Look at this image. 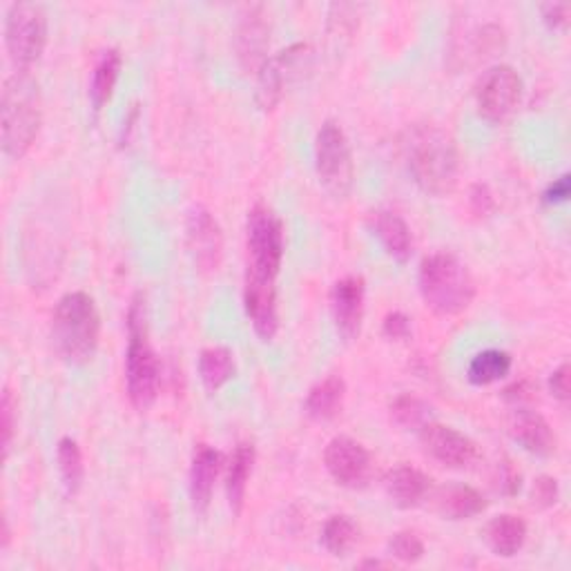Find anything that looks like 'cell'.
Instances as JSON below:
<instances>
[{
  "label": "cell",
  "instance_id": "e575fe53",
  "mask_svg": "<svg viewBox=\"0 0 571 571\" xmlns=\"http://www.w3.org/2000/svg\"><path fill=\"white\" fill-rule=\"evenodd\" d=\"M495 487L504 495H518L523 487V478L516 471L512 462H500L498 465V476H495Z\"/></svg>",
  "mask_w": 571,
  "mask_h": 571
},
{
  "label": "cell",
  "instance_id": "4316f807",
  "mask_svg": "<svg viewBox=\"0 0 571 571\" xmlns=\"http://www.w3.org/2000/svg\"><path fill=\"white\" fill-rule=\"evenodd\" d=\"M121 68H123V58H121L118 49H107L101 54L96 68H94V75H92V85H90V99H92V105L96 112H101L110 103L118 75H121Z\"/></svg>",
  "mask_w": 571,
  "mask_h": 571
},
{
  "label": "cell",
  "instance_id": "277c9868",
  "mask_svg": "<svg viewBox=\"0 0 571 571\" xmlns=\"http://www.w3.org/2000/svg\"><path fill=\"white\" fill-rule=\"evenodd\" d=\"M3 114V150L10 159H23L38 139L43 125L41 88L30 72L12 75L0 101Z\"/></svg>",
  "mask_w": 571,
  "mask_h": 571
},
{
  "label": "cell",
  "instance_id": "9a60e30c",
  "mask_svg": "<svg viewBox=\"0 0 571 571\" xmlns=\"http://www.w3.org/2000/svg\"><path fill=\"white\" fill-rule=\"evenodd\" d=\"M364 279L357 275L340 279L331 290V310L338 333L344 342H353L362 333L364 322Z\"/></svg>",
  "mask_w": 571,
  "mask_h": 571
},
{
  "label": "cell",
  "instance_id": "5bb4252c",
  "mask_svg": "<svg viewBox=\"0 0 571 571\" xmlns=\"http://www.w3.org/2000/svg\"><path fill=\"white\" fill-rule=\"evenodd\" d=\"M187 248L204 273H215L224 255V235L217 219L206 208H195L187 217Z\"/></svg>",
  "mask_w": 571,
  "mask_h": 571
},
{
  "label": "cell",
  "instance_id": "8d00e7d4",
  "mask_svg": "<svg viewBox=\"0 0 571 571\" xmlns=\"http://www.w3.org/2000/svg\"><path fill=\"white\" fill-rule=\"evenodd\" d=\"M569 195H571V179H569V174H562V176L553 179V181L545 187L543 202H545L547 206H558V204H564V202L569 199Z\"/></svg>",
  "mask_w": 571,
  "mask_h": 571
},
{
  "label": "cell",
  "instance_id": "7a4b0ae2",
  "mask_svg": "<svg viewBox=\"0 0 571 571\" xmlns=\"http://www.w3.org/2000/svg\"><path fill=\"white\" fill-rule=\"evenodd\" d=\"M49 338L62 362L72 366L88 364L101 338V315L94 299L81 290L60 297L52 315Z\"/></svg>",
  "mask_w": 571,
  "mask_h": 571
},
{
  "label": "cell",
  "instance_id": "5b68a950",
  "mask_svg": "<svg viewBox=\"0 0 571 571\" xmlns=\"http://www.w3.org/2000/svg\"><path fill=\"white\" fill-rule=\"evenodd\" d=\"M420 295L435 315L452 317L467 310L476 297L469 269L452 252H435L420 264Z\"/></svg>",
  "mask_w": 571,
  "mask_h": 571
},
{
  "label": "cell",
  "instance_id": "f1b7e54d",
  "mask_svg": "<svg viewBox=\"0 0 571 571\" xmlns=\"http://www.w3.org/2000/svg\"><path fill=\"white\" fill-rule=\"evenodd\" d=\"M389 413H391V422L402 426L404 431H422L429 422H433V413H431V407L411 396V393H404L400 398H396L389 407Z\"/></svg>",
  "mask_w": 571,
  "mask_h": 571
},
{
  "label": "cell",
  "instance_id": "1f68e13d",
  "mask_svg": "<svg viewBox=\"0 0 571 571\" xmlns=\"http://www.w3.org/2000/svg\"><path fill=\"white\" fill-rule=\"evenodd\" d=\"M424 543L415 532H398L389 540V553L402 562H418L424 556Z\"/></svg>",
  "mask_w": 571,
  "mask_h": 571
},
{
  "label": "cell",
  "instance_id": "d6a6232c",
  "mask_svg": "<svg viewBox=\"0 0 571 571\" xmlns=\"http://www.w3.org/2000/svg\"><path fill=\"white\" fill-rule=\"evenodd\" d=\"M16 411H19V402L14 398V391L10 387L3 389V402H0V418H3V460L10 458L12 452V442L16 435Z\"/></svg>",
  "mask_w": 571,
  "mask_h": 571
},
{
  "label": "cell",
  "instance_id": "4dcf8cb0",
  "mask_svg": "<svg viewBox=\"0 0 571 571\" xmlns=\"http://www.w3.org/2000/svg\"><path fill=\"white\" fill-rule=\"evenodd\" d=\"M465 54V66L467 62H480L484 58L495 56L504 47V32L498 25H482L471 30Z\"/></svg>",
  "mask_w": 571,
  "mask_h": 571
},
{
  "label": "cell",
  "instance_id": "484cf974",
  "mask_svg": "<svg viewBox=\"0 0 571 571\" xmlns=\"http://www.w3.org/2000/svg\"><path fill=\"white\" fill-rule=\"evenodd\" d=\"M235 355L226 346H208L199 355V377L210 393H217L235 377Z\"/></svg>",
  "mask_w": 571,
  "mask_h": 571
},
{
  "label": "cell",
  "instance_id": "3957f363",
  "mask_svg": "<svg viewBox=\"0 0 571 571\" xmlns=\"http://www.w3.org/2000/svg\"><path fill=\"white\" fill-rule=\"evenodd\" d=\"M125 382L137 411H148L161 391V364L148 340L146 297L137 293L128 308V353H125Z\"/></svg>",
  "mask_w": 571,
  "mask_h": 571
},
{
  "label": "cell",
  "instance_id": "52a82bcc",
  "mask_svg": "<svg viewBox=\"0 0 571 571\" xmlns=\"http://www.w3.org/2000/svg\"><path fill=\"white\" fill-rule=\"evenodd\" d=\"M245 248H248L245 273L277 279L284 262L286 239H284V221L269 206L260 204L248 213Z\"/></svg>",
  "mask_w": 571,
  "mask_h": 571
},
{
  "label": "cell",
  "instance_id": "2e32d148",
  "mask_svg": "<svg viewBox=\"0 0 571 571\" xmlns=\"http://www.w3.org/2000/svg\"><path fill=\"white\" fill-rule=\"evenodd\" d=\"M221 467L224 456L217 449L208 447V444H197L193 462H190V500H193V510L197 514L208 512Z\"/></svg>",
  "mask_w": 571,
  "mask_h": 571
},
{
  "label": "cell",
  "instance_id": "30bf717a",
  "mask_svg": "<svg viewBox=\"0 0 571 571\" xmlns=\"http://www.w3.org/2000/svg\"><path fill=\"white\" fill-rule=\"evenodd\" d=\"M308 60L310 47L297 43L264 62V68L258 75V105L264 112H273L279 105L288 81L308 66Z\"/></svg>",
  "mask_w": 571,
  "mask_h": 571
},
{
  "label": "cell",
  "instance_id": "7c38bea8",
  "mask_svg": "<svg viewBox=\"0 0 571 571\" xmlns=\"http://www.w3.org/2000/svg\"><path fill=\"white\" fill-rule=\"evenodd\" d=\"M277 279L245 273L243 284V308L248 320L262 342H273L279 331L277 310Z\"/></svg>",
  "mask_w": 571,
  "mask_h": 571
},
{
  "label": "cell",
  "instance_id": "836d02e7",
  "mask_svg": "<svg viewBox=\"0 0 571 571\" xmlns=\"http://www.w3.org/2000/svg\"><path fill=\"white\" fill-rule=\"evenodd\" d=\"M560 498V487L558 480L551 476H538L532 484V502L540 510H549Z\"/></svg>",
  "mask_w": 571,
  "mask_h": 571
},
{
  "label": "cell",
  "instance_id": "4fadbf2b",
  "mask_svg": "<svg viewBox=\"0 0 571 571\" xmlns=\"http://www.w3.org/2000/svg\"><path fill=\"white\" fill-rule=\"evenodd\" d=\"M420 439H422L424 452L444 467L465 469L480 458L478 444L469 435H465L452 426L429 422L420 431Z\"/></svg>",
  "mask_w": 571,
  "mask_h": 571
},
{
  "label": "cell",
  "instance_id": "d6986e66",
  "mask_svg": "<svg viewBox=\"0 0 571 571\" xmlns=\"http://www.w3.org/2000/svg\"><path fill=\"white\" fill-rule=\"evenodd\" d=\"M510 433L527 454L536 458H549L556 454V435L549 422L532 409L523 407L516 411L510 424Z\"/></svg>",
  "mask_w": 571,
  "mask_h": 571
},
{
  "label": "cell",
  "instance_id": "ffe728a7",
  "mask_svg": "<svg viewBox=\"0 0 571 571\" xmlns=\"http://www.w3.org/2000/svg\"><path fill=\"white\" fill-rule=\"evenodd\" d=\"M385 489L398 506H402V510H411V506H418L426 498H431L433 480L420 469L400 465L385 476Z\"/></svg>",
  "mask_w": 571,
  "mask_h": 571
},
{
  "label": "cell",
  "instance_id": "ac0fdd59",
  "mask_svg": "<svg viewBox=\"0 0 571 571\" xmlns=\"http://www.w3.org/2000/svg\"><path fill=\"white\" fill-rule=\"evenodd\" d=\"M433 506L444 521L458 523V521H471V518L484 514L489 502L478 489L462 484V482H454L433 493Z\"/></svg>",
  "mask_w": 571,
  "mask_h": 571
},
{
  "label": "cell",
  "instance_id": "60d3db41",
  "mask_svg": "<svg viewBox=\"0 0 571 571\" xmlns=\"http://www.w3.org/2000/svg\"><path fill=\"white\" fill-rule=\"evenodd\" d=\"M502 396L506 402H512L514 407L523 409L527 402L534 400V387L529 382H516L512 387H506Z\"/></svg>",
  "mask_w": 571,
  "mask_h": 571
},
{
  "label": "cell",
  "instance_id": "83f0119b",
  "mask_svg": "<svg viewBox=\"0 0 571 571\" xmlns=\"http://www.w3.org/2000/svg\"><path fill=\"white\" fill-rule=\"evenodd\" d=\"M56 460L62 487H66L70 495H77L85 480V465L79 442L72 437H62L56 447Z\"/></svg>",
  "mask_w": 571,
  "mask_h": 571
},
{
  "label": "cell",
  "instance_id": "f546056e",
  "mask_svg": "<svg viewBox=\"0 0 571 571\" xmlns=\"http://www.w3.org/2000/svg\"><path fill=\"white\" fill-rule=\"evenodd\" d=\"M359 540V525L351 516H331L322 529V545L333 556H346Z\"/></svg>",
  "mask_w": 571,
  "mask_h": 571
},
{
  "label": "cell",
  "instance_id": "e0dca14e",
  "mask_svg": "<svg viewBox=\"0 0 571 571\" xmlns=\"http://www.w3.org/2000/svg\"><path fill=\"white\" fill-rule=\"evenodd\" d=\"M271 45V30L264 21L262 10H250L248 16H243L239 32H237V56L241 68L245 72H258L264 68L266 52Z\"/></svg>",
  "mask_w": 571,
  "mask_h": 571
},
{
  "label": "cell",
  "instance_id": "6da1fadb",
  "mask_svg": "<svg viewBox=\"0 0 571 571\" xmlns=\"http://www.w3.org/2000/svg\"><path fill=\"white\" fill-rule=\"evenodd\" d=\"M402 150L413 181L426 195L442 197L456 187L460 157L452 135L437 125H413L407 130Z\"/></svg>",
  "mask_w": 571,
  "mask_h": 571
},
{
  "label": "cell",
  "instance_id": "7402d4cb",
  "mask_svg": "<svg viewBox=\"0 0 571 571\" xmlns=\"http://www.w3.org/2000/svg\"><path fill=\"white\" fill-rule=\"evenodd\" d=\"M346 385L340 375H329L322 382H317L306 398V415L315 422H331L344 409Z\"/></svg>",
  "mask_w": 571,
  "mask_h": 571
},
{
  "label": "cell",
  "instance_id": "ab89813d",
  "mask_svg": "<svg viewBox=\"0 0 571 571\" xmlns=\"http://www.w3.org/2000/svg\"><path fill=\"white\" fill-rule=\"evenodd\" d=\"M549 391L556 400H569V364H560L549 377Z\"/></svg>",
  "mask_w": 571,
  "mask_h": 571
},
{
  "label": "cell",
  "instance_id": "8fae6325",
  "mask_svg": "<svg viewBox=\"0 0 571 571\" xmlns=\"http://www.w3.org/2000/svg\"><path fill=\"white\" fill-rule=\"evenodd\" d=\"M324 465L329 476L346 489H362L373 473V460L364 444L349 435L333 437L324 449Z\"/></svg>",
  "mask_w": 571,
  "mask_h": 571
},
{
  "label": "cell",
  "instance_id": "ba28073f",
  "mask_svg": "<svg viewBox=\"0 0 571 571\" xmlns=\"http://www.w3.org/2000/svg\"><path fill=\"white\" fill-rule=\"evenodd\" d=\"M5 45L19 72H30L47 45V14L36 3H14L5 16Z\"/></svg>",
  "mask_w": 571,
  "mask_h": 571
},
{
  "label": "cell",
  "instance_id": "cb8c5ba5",
  "mask_svg": "<svg viewBox=\"0 0 571 571\" xmlns=\"http://www.w3.org/2000/svg\"><path fill=\"white\" fill-rule=\"evenodd\" d=\"M252 467H255V447H252V444H239L230 456L228 471H226V495H228L230 510L237 516L243 510Z\"/></svg>",
  "mask_w": 571,
  "mask_h": 571
},
{
  "label": "cell",
  "instance_id": "f35d334b",
  "mask_svg": "<svg viewBox=\"0 0 571 571\" xmlns=\"http://www.w3.org/2000/svg\"><path fill=\"white\" fill-rule=\"evenodd\" d=\"M469 204H471V208H473V213H476L478 217H487V215H491V213L495 210L493 195L489 193V187L482 185V183H478V185L471 187Z\"/></svg>",
  "mask_w": 571,
  "mask_h": 571
},
{
  "label": "cell",
  "instance_id": "d590c367",
  "mask_svg": "<svg viewBox=\"0 0 571 571\" xmlns=\"http://www.w3.org/2000/svg\"><path fill=\"white\" fill-rule=\"evenodd\" d=\"M385 335L389 338V340H398V342H402V340H409L411 338V320L409 317L404 315V312H400V310H396V312H389L387 317H385Z\"/></svg>",
  "mask_w": 571,
  "mask_h": 571
},
{
  "label": "cell",
  "instance_id": "74e56055",
  "mask_svg": "<svg viewBox=\"0 0 571 571\" xmlns=\"http://www.w3.org/2000/svg\"><path fill=\"white\" fill-rule=\"evenodd\" d=\"M569 10L567 3H545L540 5V16L549 30H562L569 23Z\"/></svg>",
  "mask_w": 571,
  "mask_h": 571
},
{
  "label": "cell",
  "instance_id": "d4e9b609",
  "mask_svg": "<svg viewBox=\"0 0 571 571\" xmlns=\"http://www.w3.org/2000/svg\"><path fill=\"white\" fill-rule=\"evenodd\" d=\"M512 366H514V359L510 353L500 351V349H487L469 362L467 379L473 387H489L510 375Z\"/></svg>",
  "mask_w": 571,
  "mask_h": 571
},
{
  "label": "cell",
  "instance_id": "44dd1931",
  "mask_svg": "<svg viewBox=\"0 0 571 571\" xmlns=\"http://www.w3.org/2000/svg\"><path fill=\"white\" fill-rule=\"evenodd\" d=\"M370 226H373L379 243L385 245V250L398 264H407L411 260L413 235L400 215H396L391 210H375L370 215Z\"/></svg>",
  "mask_w": 571,
  "mask_h": 571
},
{
  "label": "cell",
  "instance_id": "603a6c76",
  "mask_svg": "<svg viewBox=\"0 0 571 571\" xmlns=\"http://www.w3.org/2000/svg\"><path fill=\"white\" fill-rule=\"evenodd\" d=\"M489 549L500 558H514L527 543V523L514 514H500L484 529Z\"/></svg>",
  "mask_w": 571,
  "mask_h": 571
},
{
  "label": "cell",
  "instance_id": "b9f144b4",
  "mask_svg": "<svg viewBox=\"0 0 571 571\" xmlns=\"http://www.w3.org/2000/svg\"><path fill=\"white\" fill-rule=\"evenodd\" d=\"M359 567H364V569H368V567H370V569H382V567H391V562H385V560H373V558H370V560H364Z\"/></svg>",
  "mask_w": 571,
  "mask_h": 571
},
{
  "label": "cell",
  "instance_id": "9c48e42d",
  "mask_svg": "<svg viewBox=\"0 0 571 571\" xmlns=\"http://www.w3.org/2000/svg\"><path fill=\"white\" fill-rule=\"evenodd\" d=\"M523 79L510 66L489 68L476 85L478 114L489 123H504L512 118L523 101Z\"/></svg>",
  "mask_w": 571,
  "mask_h": 571
},
{
  "label": "cell",
  "instance_id": "8992f818",
  "mask_svg": "<svg viewBox=\"0 0 571 571\" xmlns=\"http://www.w3.org/2000/svg\"><path fill=\"white\" fill-rule=\"evenodd\" d=\"M315 170L327 193L335 199H346L353 190L355 165L346 133L340 123L327 121L315 139Z\"/></svg>",
  "mask_w": 571,
  "mask_h": 571
}]
</instances>
